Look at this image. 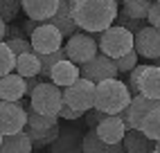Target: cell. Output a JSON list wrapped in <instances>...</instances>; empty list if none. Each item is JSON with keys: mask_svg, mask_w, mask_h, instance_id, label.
<instances>
[{"mask_svg": "<svg viewBox=\"0 0 160 153\" xmlns=\"http://www.w3.org/2000/svg\"><path fill=\"white\" fill-rule=\"evenodd\" d=\"M140 131H142V133H144L149 140L160 142V106H158V108H153V111L142 119Z\"/></svg>", "mask_w": 160, "mask_h": 153, "instance_id": "cell-24", "label": "cell"}, {"mask_svg": "<svg viewBox=\"0 0 160 153\" xmlns=\"http://www.w3.org/2000/svg\"><path fill=\"white\" fill-rule=\"evenodd\" d=\"M12 38H23V29L18 25H7L5 29V41H12Z\"/></svg>", "mask_w": 160, "mask_h": 153, "instance_id": "cell-35", "label": "cell"}, {"mask_svg": "<svg viewBox=\"0 0 160 153\" xmlns=\"http://www.w3.org/2000/svg\"><path fill=\"white\" fill-rule=\"evenodd\" d=\"M23 133L29 137L32 149L41 151V149H48L52 142L57 140V135H59V126H54V128H29V126H25Z\"/></svg>", "mask_w": 160, "mask_h": 153, "instance_id": "cell-21", "label": "cell"}, {"mask_svg": "<svg viewBox=\"0 0 160 153\" xmlns=\"http://www.w3.org/2000/svg\"><path fill=\"white\" fill-rule=\"evenodd\" d=\"M32 151H34L32 149V142L23 131L16 133V135H7L0 142V153H32Z\"/></svg>", "mask_w": 160, "mask_h": 153, "instance_id": "cell-23", "label": "cell"}, {"mask_svg": "<svg viewBox=\"0 0 160 153\" xmlns=\"http://www.w3.org/2000/svg\"><path fill=\"white\" fill-rule=\"evenodd\" d=\"M36 86H38V76H29V79H25V97H29Z\"/></svg>", "mask_w": 160, "mask_h": 153, "instance_id": "cell-36", "label": "cell"}, {"mask_svg": "<svg viewBox=\"0 0 160 153\" xmlns=\"http://www.w3.org/2000/svg\"><path fill=\"white\" fill-rule=\"evenodd\" d=\"M25 97V79L16 72L0 76V101H20Z\"/></svg>", "mask_w": 160, "mask_h": 153, "instance_id": "cell-18", "label": "cell"}, {"mask_svg": "<svg viewBox=\"0 0 160 153\" xmlns=\"http://www.w3.org/2000/svg\"><path fill=\"white\" fill-rule=\"evenodd\" d=\"M70 153H83V151H81V149H74V151H70Z\"/></svg>", "mask_w": 160, "mask_h": 153, "instance_id": "cell-41", "label": "cell"}, {"mask_svg": "<svg viewBox=\"0 0 160 153\" xmlns=\"http://www.w3.org/2000/svg\"><path fill=\"white\" fill-rule=\"evenodd\" d=\"M95 131H97L99 140H104L106 144H122V140H124V135H126L129 128L124 126V122L117 115H108L104 122L97 124Z\"/></svg>", "mask_w": 160, "mask_h": 153, "instance_id": "cell-14", "label": "cell"}, {"mask_svg": "<svg viewBox=\"0 0 160 153\" xmlns=\"http://www.w3.org/2000/svg\"><path fill=\"white\" fill-rule=\"evenodd\" d=\"M156 146L153 140H149L142 131H126V135L122 140L124 153H151Z\"/></svg>", "mask_w": 160, "mask_h": 153, "instance_id": "cell-20", "label": "cell"}, {"mask_svg": "<svg viewBox=\"0 0 160 153\" xmlns=\"http://www.w3.org/2000/svg\"><path fill=\"white\" fill-rule=\"evenodd\" d=\"M70 2H77V0H70Z\"/></svg>", "mask_w": 160, "mask_h": 153, "instance_id": "cell-44", "label": "cell"}, {"mask_svg": "<svg viewBox=\"0 0 160 153\" xmlns=\"http://www.w3.org/2000/svg\"><path fill=\"white\" fill-rule=\"evenodd\" d=\"M27 126V113L20 101H0V135H16Z\"/></svg>", "mask_w": 160, "mask_h": 153, "instance_id": "cell-8", "label": "cell"}, {"mask_svg": "<svg viewBox=\"0 0 160 153\" xmlns=\"http://www.w3.org/2000/svg\"><path fill=\"white\" fill-rule=\"evenodd\" d=\"M48 25L57 27L63 38H70V36L77 34L79 29H77V25H74V20H72V2L70 0H59V9H57V14L48 20Z\"/></svg>", "mask_w": 160, "mask_h": 153, "instance_id": "cell-13", "label": "cell"}, {"mask_svg": "<svg viewBox=\"0 0 160 153\" xmlns=\"http://www.w3.org/2000/svg\"><path fill=\"white\" fill-rule=\"evenodd\" d=\"M81 151L83 153H124L122 144H106L104 140H99V135H97L95 128H88L86 133H83Z\"/></svg>", "mask_w": 160, "mask_h": 153, "instance_id": "cell-19", "label": "cell"}, {"mask_svg": "<svg viewBox=\"0 0 160 153\" xmlns=\"http://www.w3.org/2000/svg\"><path fill=\"white\" fill-rule=\"evenodd\" d=\"M124 2V9L122 12L126 16H131L135 20H147V14H149V7H151V0H122Z\"/></svg>", "mask_w": 160, "mask_h": 153, "instance_id": "cell-25", "label": "cell"}, {"mask_svg": "<svg viewBox=\"0 0 160 153\" xmlns=\"http://www.w3.org/2000/svg\"><path fill=\"white\" fill-rule=\"evenodd\" d=\"M14 72L23 79H29V76H38L41 72V63H38V57L34 52H25V54H18L16 57V68Z\"/></svg>", "mask_w": 160, "mask_h": 153, "instance_id": "cell-22", "label": "cell"}, {"mask_svg": "<svg viewBox=\"0 0 160 153\" xmlns=\"http://www.w3.org/2000/svg\"><path fill=\"white\" fill-rule=\"evenodd\" d=\"M83 133H86V131H81L79 126H61L59 124V135L48 146L50 153H70L74 149H81Z\"/></svg>", "mask_w": 160, "mask_h": 153, "instance_id": "cell-11", "label": "cell"}, {"mask_svg": "<svg viewBox=\"0 0 160 153\" xmlns=\"http://www.w3.org/2000/svg\"><path fill=\"white\" fill-rule=\"evenodd\" d=\"M36 57H38V54H36ZM63 59H66V52H63V47L57 50V52H52V54H41V57H38V63H41L38 76H43V79L48 81V79H50V70L54 68L59 61H63Z\"/></svg>", "mask_w": 160, "mask_h": 153, "instance_id": "cell-26", "label": "cell"}, {"mask_svg": "<svg viewBox=\"0 0 160 153\" xmlns=\"http://www.w3.org/2000/svg\"><path fill=\"white\" fill-rule=\"evenodd\" d=\"M38 25H41V23H36V20H29V18H27V23L23 25V36H25V34L29 36V34H32V32H34Z\"/></svg>", "mask_w": 160, "mask_h": 153, "instance_id": "cell-37", "label": "cell"}, {"mask_svg": "<svg viewBox=\"0 0 160 153\" xmlns=\"http://www.w3.org/2000/svg\"><path fill=\"white\" fill-rule=\"evenodd\" d=\"M153 149H156V151L160 153V142H156V146H153Z\"/></svg>", "mask_w": 160, "mask_h": 153, "instance_id": "cell-39", "label": "cell"}, {"mask_svg": "<svg viewBox=\"0 0 160 153\" xmlns=\"http://www.w3.org/2000/svg\"><path fill=\"white\" fill-rule=\"evenodd\" d=\"M32 153H41V151H36V149H34V151H32Z\"/></svg>", "mask_w": 160, "mask_h": 153, "instance_id": "cell-42", "label": "cell"}, {"mask_svg": "<svg viewBox=\"0 0 160 153\" xmlns=\"http://www.w3.org/2000/svg\"><path fill=\"white\" fill-rule=\"evenodd\" d=\"M63 106V92L50 81H38V86L29 95V108L38 115L57 117Z\"/></svg>", "mask_w": 160, "mask_h": 153, "instance_id": "cell-4", "label": "cell"}, {"mask_svg": "<svg viewBox=\"0 0 160 153\" xmlns=\"http://www.w3.org/2000/svg\"><path fill=\"white\" fill-rule=\"evenodd\" d=\"M131 104V95L126 83L120 79H106L102 83H95V104L92 108L106 113V115H117Z\"/></svg>", "mask_w": 160, "mask_h": 153, "instance_id": "cell-2", "label": "cell"}, {"mask_svg": "<svg viewBox=\"0 0 160 153\" xmlns=\"http://www.w3.org/2000/svg\"><path fill=\"white\" fill-rule=\"evenodd\" d=\"M138 92L142 97L160 101V68H156V65H144L140 79H138Z\"/></svg>", "mask_w": 160, "mask_h": 153, "instance_id": "cell-17", "label": "cell"}, {"mask_svg": "<svg viewBox=\"0 0 160 153\" xmlns=\"http://www.w3.org/2000/svg\"><path fill=\"white\" fill-rule=\"evenodd\" d=\"M20 12V0H0V20L2 23H12Z\"/></svg>", "mask_w": 160, "mask_h": 153, "instance_id": "cell-28", "label": "cell"}, {"mask_svg": "<svg viewBox=\"0 0 160 153\" xmlns=\"http://www.w3.org/2000/svg\"><path fill=\"white\" fill-rule=\"evenodd\" d=\"M5 45L12 50L14 57H18V54H25V52H32V45H29V38H12V41H5Z\"/></svg>", "mask_w": 160, "mask_h": 153, "instance_id": "cell-31", "label": "cell"}, {"mask_svg": "<svg viewBox=\"0 0 160 153\" xmlns=\"http://www.w3.org/2000/svg\"><path fill=\"white\" fill-rule=\"evenodd\" d=\"M77 79H79V65H74L72 61L63 59L50 70V79L48 81L63 90V88H68V86H72Z\"/></svg>", "mask_w": 160, "mask_h": 153, "instance_id": "cell-16", "label": "cell"}, {"mask_svg": "<svg viewBox=\"0 0 160 153\" xmlns=\"http://www.w3.org/2000/svg\"><path fill=\"white\" fill-rule=\"evenodd\" d=\"M135 65H138V52L135 50H131L129 54H124V57H120V59H115V68H117L120 74H129Z\"/></svg>", "mask_w": 160, "mask_h": 153, "instance_id": "cell-30", "label": "cell"}, {"mask_svg": "<svg viewBox=\"0 0 160 153\" xmlns=\"http://www.w3.org/2000/svg\"><path fill=\"white\" fill-rule=\"evenodd\" d=\"M14 68H16V57L12 54V50L5 45V41H0V76L12 74Z\"/></svg>", "mask_w": 160, "mask_h": 153, "instance_id": "cell-27", "label": "cell"}, {"mask_svg": "<svg viewBox=\"0 0 160 153\" xmlns=\"http://www.w3.org/2000/svg\"><path fill=\"white\" fill-rule=\"evenodd\" d=\"M115 25L122 27V29H126V32H131V34H138V32H140L147 23H144V20H135V18H131V16H126L124 12H117Z\"/></svg>", "mask_w": 160, "mask_h": 153, "instance_id": "cell-29", "label": "cell"}, {"mask_svg": "<svg viewBox=\"0 0 160 153\" xmlns=\"http://www.w3.org/2000/svg\"><path fill=\"white\" fill-rule=\"evenodd\" d=\"M151 153H158V151H156V149H153V151H151Z\"/></svg>", "mask_w": 160, "mask_h": 153, "instance_id": "cell-43", "label": "cell"}, {"mask_svg": "<svg viewBox=\"0 0 160 153\" xmlns=\"http://www.w3.org/2000/svg\"><path fill=\"white\" fill-rule=\"evenodd\" d=\"M153 65H156V68H160V59H156V63H153Z\"/></svg>", "mask_w": 160, "mask_h": 153, "instance_id": "cell-40", "label": "cell"}, {"mask_svg": "<svg viewBox=\"0 0 160 153\" xmlns=\"http://www.w3.org/2000/svg\"><path fill=\"white\" fill-rule=\"evenodd\" d=\"M57 117H59V122H61V119H68V122H77V119H81L83 115H81V113H77V111H72V108H68L66 104H63Z\"/></svg>", "mask_w": 160, "mask_h": 153, "instance_id": "cell-34", "label": "cell"}, {"mask_svg": "<svg viewBox=\"0 0 160 153\" xmlns=\"http://www.w3.org/2000/svg\"><path fill=\"white\" fill-rule=\"evenodd\" d=\"M95 41H97L99 54H104V57H108L113 61L133 50V34L122 29V27H117V25H111L108 29L99 32V34L95 36Z\"/></svg>", "mask_w": 160, "mask_h": 153, "instance_id": "cell-3", "label": "cell"}, {"mask_svg": "<svg viewBox=\"0 0 160 153\" xmlns=\"http://www.w3.org/2000/svg\"><path fill=\"white\" fill-rule=\"evenodd\" d=\"M117 68H115V61L104 57V54H95L90 61H86L83 65H79V76L86 79L90 83H102L106 79H117Z\"/></svg>", "mask_w": 160, "mask_h": 153, "instance_id": "cell-7", "label": "cell"}, {"mask_svg": "<svg viewBox=\"0 0 160 153\" xmlns=\"http://www.w3.org/2000/svg\"><path fill=\"white\" fill-rule=\"evenodd\" d=\"M29 45H32V52L38 54V57H41V54H52V52L61 50L63 36L59 34L57 27H52V25H48V23H41V25L29 34Z\"/></svg>", "mask_w": 160, "mask_h": 153, "instance_id": "cell-9", "label": "cell"}, {"mask_svg": "<svg viewBox=\"0 0 160 153\" xmlns=\"http://www.w3.org/2000/svg\"><path fill=\"white\" fill-rule=\"evenodd\" d=\"M0 142H2V135H0Z\"/></svg>", "mask_w": 160, "mask_h": 153, "instance_id": "cell-45", "label": "cell"}, {"mask_svg": "<svg viewBox=\"0 0 160 153\" xmlns=\"http://www.w3.org/2000/svg\"><path fill=\"white\" fill-rule=\"evenodd\" d=\"M133 50L138 52V57L149 61L160 59V29L144 25L138 34H133Z\"/></svg>", "mask_w": 160, "mask_h": 153, "instance_id": "cell-10", "label": "cell"}, {"mask_svg": "<svg viewBox=\"0 0 160 153\" xmlns=\"http://www.w3.org/2000/svg\"><path fill=\"white\" fill-rule=\"evenodd\" d=\"M5 29H7V23L0 20V41H5Z\"/></svg>", "mask_w": 160, "mask_h": 153, "instance_id": "cell-38", "label": "cell"}, {"mask_svg": "<svg viewBox=\"0 0 160 153\" xmlns=\"http://www.w3.org/2000/svg\"><path fill=\"white\" fill-rule=\"evenodd\" d=\"M160 101L158 99H149V97H142V95H135L131 97V104H129V122H131V131H140L142 126V119L158 108Z\"/></svg>", "mask_w": 160, "mask_h": 153, "instance_id": "cell-15", "label": "cell"}, {"mask_svg": "<svg viewBox=\"0 0 160 153\" xmlns=\"http://www.w3.org/2000/svg\"><path fill=\"white\" fill-rule=\"evenodd\" d=\"M147 20H149V27L160 29V5H158V2H151L149 14H147Z\"/></svg>", "mask_w": 160, "mask_h": 153, "instance_id": "cell-33", "label": "cell"}, {"mask_svg": "<svg viewBox=\"0 0 160 153\" xmlns=\"http://www.w3.org/2000/svg\"><path fill=\"white\" fill-rule=\"evenodd\" d=\"M156 2H158V5H160V0H156Z\"/></svg>", "mask_w": 160, "mask_h": 153, "instance_id": "cell-46", "label": "cell"}, {"mask_svg": "<svg viewBox=\"0 0 160 153\" xmlns=\"http://www.w3.org/2000/svg\"><path fill=\"white\" fill-rule=\"evenodd\" d=\"M63 52H66V59L72 61L74 65H83L86 61H90L99 50H97V41H95V36L86 34V32H77L74 36L68 38Z\"/></svg>", "mask_w": 160, "mask_h": 153, "instance_id": "cell-6", "label": "cell"}, {"mask_svg": "<svg viewBox=\"0 0 160 153\" xmlns=\"http://www.w3.org/2000/svg\"><path fill=\"white\" fill-rule=\"evenodd\" d=\"M117 0H77L72 2V20L77 29L95 36L108 29L117 18Z\"/></svg>", "mask_w": 160, "mask_h": 153, "instance_id": "cell-1", "label": "cell"}, {"mask_svg": "<svg viewBox=\"0 0 160 153\" xmlns=\"http://www.w3.org/2000/svg\"><path fill=\"white\" fill-rule=\"evenodd\" d=\"M20 9L27 14L29 20L48 23V20L57 14L59 0H20Z\"/></svg>", "mask_w": 160, "mask_h": 153, "instance_id": "cell-12", "label": "cell"}, {"mask_svg": "<svg viewBox=\"0 0 160 153\" xmlns=\"http://www.w3.org/2000/svg\"><path fill=\"white\" fill-rule=\"evenodd\" d=\"M61 92H63V104L68 108H72V111L81 113V115L88 113L92 108V104H95V83L81 79V76L72 86L63 88Z\"/></svg>", "mask_w": 160, "mask_h": 153, "instance_id": "cell-5", "label": "cell"}, {"mask_svg": "<svg viewBox=\"0 0 160 153\" xmlns=\"http://www.w3.org/2000/svg\"><path fill=\"white\" fill-rule=\"evenodd\" d=\"M106 117H108L106 113L97 111V108H90L88 113H83V126H86V131H88V128H97V124L104 122Z\"/></svg>", "mask_w": 160, "mask_h": 153, "instance_id": "cell-32", "label": "cell"}]
</instances>
